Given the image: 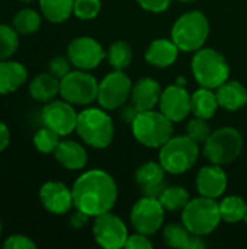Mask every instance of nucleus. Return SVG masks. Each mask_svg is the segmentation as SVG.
<instances>
[{
  "mask_svg": "<svg viewBox=\"0 0 247 249\" xmlns=\"http://www.w3.org/2000/svg\"><path fill=\"white\" fill-rule=\"evenodd\" d=\"M74 207L90 217H98L114 209L118 200L115 179L102 169H92L82 174L73 188Z\"/></svg>",
  "mask_w": 247,
  "mask_h": 249,
  "instance_id": "1",
  "label": "nucleus"
},
{
  "mask_svg": "<svg viewBox=\"0 0 247 249\" xmlns=\"http://www.w3.org/2000/svg\"><path fill=\"white\" fill-rule=\"evenodd\" d=\"M210 35L208 18L201 10L183 13L172 28V41L183 53H194L204 47Z\"/></svg>",
  "mask_w": 247,
  "mask_h": 249,
  "instance_id": "2",
  "label": "nucleus"
},
{
  "mask_svg": "<svg viewBox=\"0 0 247 249\" xmlns=\"http://www.w3.org/2000/svg\"><path fill=\"white\" fill-rule=\"evenodd\" d=\"M76 131L84 144L95 149H106L114 140L115 127L106 111L87 108L79 114Z\"/></svg>",
  "mask_w": 247,
  "mask_h": 249,
  "instance_id": "3",
  "label": "nucleus"
},
{
  "mask_svg": "<svg viewBox=\"0 0 247 249\" xmlns=\"http://www.w3.org/2000/svg\"><path fill=\"white\" fill-rule=\"evenodd\" d=\"M131 128L137 142L150 149H160L173 134V123L163 112L153 109L138 112Z\"/></svg>",
  "mask_w": 247,
  "mask_h": 249,
  "instance_id": "4",
  "label": "nucleus"
},
{
  "mask_svg": "<svg viewBox=\"0 0 247 249\" xmlns=\"http://www.w3.org/2000/svg\"><path fill=\"white\" fill-rule=\"evenodd\" d=\"M198 156V143H195L189 136H172L160 147L159 162L166 172L181 175L194 168Z\"/></svg>",
  "mask_w": 247,
  "mask_h": 249,
  "instance_id": "5",
  "label": "nucleus"
},
{
  "mask_svg": "<svg viewBox=\"0 0 247 249\" xmlns=\"http://www.w3.org/2000/svg\"><path fill=\"white\" fill-rule=\"evenodd\" d=\"M192 74L202 88L217 89L229 80L230 66L223 54L214 48H201L192 58Z\"/></svg>",
  "mask_w": 247,
  "mask_h": 249,
  "instance_id": "6",
  "label": "nucleus"
},
{
  "mask_svg": "<svg viewBox=\"0 0 247 249\" xmlns=\"http://www.w3.org/2000/svg\"><path fill=\"white\" fill-rule=\"evenodd\" d=\"M221 222L220 206L215 198L198 197L189 200L182 210V223L195 235L207 236L213 233Z\"/></svg>",
  "mask_w": 247,
  "mask_h": 249,
  "instance_id": "7",
  "label": "nucleus"
},
{
  "mask_svg": "<svg viewBox=\"0 0 247 249\" xmlns=\"http://www.w3.org/2000/svg\"><path fill=\"white\" fill-rule=\"evenodd\" d=\"M243 150V137L233 127H223L211 133L204 143V156L215 165L234 162Z\"/></svg>",
  "mask_w": 247,
  "mask_h": 249,
  "instance_id": "8",
  "label": "nucleus"
},
{
  "mask_svg": "<svg viewBox=\"0 0 247 249\" xmlns=\"http://www.w3.org/2000/svg\"><path fill=\"white\" fill-rule=\"evenodd\" d=\"M99 82L87 70L70 71L60 82V95L73 105H89L98 99Z\"/></svg>",
  "mask_w": 247,
  "mask_h": 249,
  "instance_id": "9",
  "label": "nucleus"
},
{
  "mask_svg": "<svg viewBox=\"0 0 247 249\" xmlns=\"http://www.w3.org/2000/svg\"><path fill=\"white\" fill-rule=\"evenodd\" d=\"M132 83L122 70H115L106 74L99 83L98 101L103 109L114 111L127 104L131 96Z\"/></svg>",
  "mask_w": 247,
  "mask_h": 249,
  "instance_id": "10",
  "label": "nucleus"
},
{
  "mask_svg": "<svg viewBox=\"0 0 247 249\" xmlns=\"http://www.w3.org/2000/svg\"><path fill=\"white\" fill-rule=\"evenodd\" d=\"M165 223V207L157 197L144 196L131 210V225L143 235H153L162 229Z\"/></svg>",
  "mask_w": 247,
  "mask_h": 249,
  "instance_id": "11",
  "label": "nucleus"
},
{
  "mask_svg": "<svg viewBox=\"0 0 247 249\" xmlns=\"http://www.w3.org/2000/svg\"><path fill=\"white\" fill-rule=\"evenodd\" d=\"M93 236L98 245L105 249L125 248L128 239V229L125 223L111 212L95 217Z\"/></svg>",
  "mask_w": 247,
  "mask_h": 249,
  "instance_id": "12",
  "label": "nucleus"
},
{
  "mask_svg": "<svg viewBox=\"0 0 247 249\" xmlns=\"http://www.w3.org/2000/svg\"><path fill=\"white\" fill-rule=\"evenodd\" d=\"M67 57L71 64L80 70L98 67L106 57L103 47L92 36H77L67 47Z\"/></svg>",
  "mask_w": 247,
  "mask_h": 249,
  "instance_id": "13",
  "label": "nucleus"
},
{
  "mask_svg": "<svg viewBox=\"0 0 247 249\" xmlns=\"http://www.w3.org/2000/svg\"><path fill=\"white\" fill-rule=\"evenodd\" d=\"M79 114L74 111L73 104L67 101L52 99L45 104L42 109L44 125L55 131L58 136H68L76 130Z\"/></svg>",
  "mask_w": 247,
  "mask_h": 249,
  "instance_id": "14",
  "label": "nucleus"
},
{
  "mask_svg": "<svg viewBox=\"0 0 247 249\" xmlns=\"http://www.w3.org/2000/svg\"><path fill=\"white\" fill-rule=\"evenodd\" d=\"M191 98L192 95H189V92L183 86L170 85L162 92L159 101L160 112H163L172 123L185 121L192 112Z\"/></svg>",
  "mask_w": 247,
  "mask_h": 249,
  "instance_id": "15",
  "label": "nucleus"
},
{
  "mask_svg": "<svg viewBox=\"0 0 247 249\" xmlns=\"http://www.w3.org/2000/svg\"><path fill=\"white\" fill-rule=\"evenodd\" d=\"M39 200L44 209L52 214H66L74 207L71 190L58 181H48L39 190Z\"/></svg>",
  "mask_w": 247,
  "mask_h": 249,
  "instance_id": "16",
  "label": "nucleus"
},
{
  "mask_svg": "<svg viewBox=\"0 0 247 249\" xmlns=\"http://www.w3.org/2000/svg\"><path fill=\"white\" fill-rule=\"evenodd\" d=\"M135 184L144 196L159 197L166 188V171L156 162H147L135 171Z\"/></svg>",
  "mask_w": 247,
  "mask_h": 249,
  "instance_id": "17",
  "label": "nucleus"
},
{
  "mask_svg": "<svg viewBox=\"0 0 247 249\" xmlns=\"http://www.w3.org/2000/svg\"><path fill=\"white\" fill-rule=\"evenodd\" d=\"M227 174L221 165H210L199 169L197 175V190L202 197L218 198L227 188Z\"/></svg>",
  "mask_w": 247,
  "mask_h": 249,
  "instance_id": "18",
  "label": "nucleus"
},
{
  "mask_svg": "<svg viewBox=\"0 0 247 249\" xmlns=\"http://www.w3.org/2000/svg\"><path fill=\"white\" fill-rule=\"evenodd\" d=\"M162 88L157 80L151 77H143L140 79L135 85H132L131 90V105L138 111H150L153 109L162 96Z\"/></svg>",
  "mask_w": 247,
  "mask_h": 249,
  "instance_id": "19",
  "label": "nucleus"
},
{
  "mask_svg": "<svg viewBox=\"0 0 247 249\" xmlns=\"http://www.w3.org/2000/svg\"><path fill=\"white\" fill-rule=\"evenodd\" d=\"M54 156L57 162L68 171H80L87 165L86 149L74 140L60 142L54 152Z\"/></svg>",
  "mask_w": 247,
  "mask_h": 249,
  "instance_id": "20",
  "label": "nucleus"
},
{
  "mask_svg": "<svg viewBox=\"0 0 247 249\" xmlns=\"http://www.w3.org/2000/svg\"><path fill=\"white\" fill-rule=\"evenodd\" d=\"M163 239L165 242L172 248L181 249H202L205 248V242L202 236L192 233L186 229V226L182 223H170L163 231Z\"/></svg>",
  "mask_w": 247,
  "mask_h": 249,
  "instance_id": "21",
  "label": "nucleus"
},
{
  "mask_svg": "<svg viewBox=\"0 0 247 249\" xmlns=\"http://www.w3.org/2000/svg\"><path fill=\"white\" fill-rule=\"evenodd\" d=\"M179 51L181 50L172 39L159 38L148 45L146 51V60L148 64L154 67L166 69L176 61Z\"/></svg>",
  "mask_w": 247,
  "mask_h": 249,
  "instance_id": "22",
  "label": "nucleus"
},
{
  "mask_svg": "<svg viewBox=\"0 0 247 249\" xmlns=\"http://www.w3.org/2000/svg\"><path fill=\"white\" fill-rule=\"evenodd\" d=\"M28 80V70L19 61L0 60V95L17 90Z\"/></svg>",
  "mask_w": 247,
  "mask_h": 249,
  "instance_id": "23",
  "label": "nucleus"
},
{
  "mask_svg": "<svg viewBox=\"0 0 247 249\" xmlns=\"http://www.w3.org/2000/svg\"><path fill=\"white\" fill-rule=\"evenodd\" d=\"M217 99L221 108L227 111H239L247 104V89L237 80H227L217 88Z\"/></svg>",
  "mask_w": 247,
  "mask_h": 249,
  "instance_id": "24",
  "label": "nucleus"
},
{
  "mask_svg": "<svg viewBox=\"0 0 247 249\" xmlns=\"http://www.w3.org/2000/svg\"><path fill=\"white\" fill-rule=\"evenodd\" d=\"M60 79L52 73H39L29 83V93L38 102H49L60 93Z\"/></svg>",
  "mask_w": 247,
  "mask_h": 249,
  "instance_id": "25",
  "label": "nucleus"
},
{
  "mask_svg": "<svg viewBox=\"0 0 247 249\" xmlns=\"http://www.w3.org/2000/svg\"><path fill=\"white\" fill-rule=\"evenodd\" d=\"M218 107L220 104H218L217 95L213 92V89H208V88L201 86V89H198L191 98L192 114L199 118H205V120L213 118Z\"/></svg>",
  "mask_w": 247,
  "mask_h": 249,
  "instance_id": "26",
  "label": "nucleus"
},
{
  "mask_svg": "<svg viewBox=\"0 0 247 249\" xmlns=\"http://www.w3.org/2000/svg\"><path fill=\"white\" fill-rule=\"evenodd\" d=\"M39 7L47 20L61 23L71 16L74 0H39Z\"/></svg>",
  "mask_w": 247,
  "mask_h": 249,
  "instance_id": "27",
  "label": "nucleus"
},
{
  "mask_svg": "<svg viewBox=\"0 0 247 249\" xmlns=\"http://www.w3.org/2000/svg\"><path fill=\"white\" fill-rule=\"evenodd\" d=\"M220 206V216L221 220L226 223H237L245 219L246 213V203L242 197L237 196H230L223 198Z\"/></svg>",
  "mask_w": 247,
  "mask_h": 249,
  "instance_id": "28",
  "label": "nucleus"
},
{
  "mask_svg": "<svg viewBox=\"0 0 247 249\" xmlns=\"http://www.w3.org/2000/svg\"><path fill=\"white\" fill-rule=\"evenodd\" d=\"M165 210L178 212L183 210L189 203V193L183 187H166L157 197Z\"/></svg>",
  "mask_w": 247,
  "mask_h": 249,
  "instance_id": "29",
  "label": "nucleus"
},
{
  "mask_svg": "<svg viewBox=\"0 0 247 249\" xmlns=\"http://www.w3.org/2000/svg\"><path fill=\"white\" fill-rule=\"evenodd\" d=\"M13 28L20 35L35 34L41 28V15L33 9H22L13 18Z\"/></svg>",
  "mask_w": 247,
  "mask_h": 249,
  "instance_id": "30",
  "label": "nucleus"
},
{
  "mask_svg": "<svg viewBox=\"0 0 247 249\" xmlns=\"http://www.w3.org/2000/svg\"><path fill=\"white\" fill-rule=\"evenodd\" d=\"M108 61L115 70H125L132 61V48L125 41H115L108 50Z\"/></svg>",
  "mask_w": 247,
  "mask_h": 249,
  "instance_id": "31",
  "label": "nucleus"
},
{
  "mask_svg": "<svg viewBox=\"0 0 247 249\" xmlns=\"http://www.w3.org/2000/svg\"><path fill=\"white\" fill-rule=\"evenodd\" d=\"M19 47V32L4 23H0V60H9Z\"/></svg>",
  "mask_w": 247,
  "mask_h": 249,
  "instance_id": "32",
  "label": "nucleus"
},
{
  "mask_svg": "<svg viewBox=\"0 0 247 249\" xmlns=\"http://www.w3.org/2000/svg\"><path fill=\"white\" fill-rule=\"evenodd\" d=\"M60 137L55 131H52L48 127H42L39 128L35 136H33V144L36 147L38 152L41 153H54L57 146L60 144Z\"/></svg>",
  "mask_w": 247,
  "mask_h": 249,
  "instance_id": "33",
  "label": "nucleus"
},
{
  "mask_svg": "<svg viewBox=\"0 0 247 249\" xmlns=\"http://www.w3.org/2000/svg\"><path fill=\"white\" fill-rule=\"evenodd\" d=\"M211 127L210 124L207 123L205 118H199V117H195L194 120H191L186 125V136H189L195 143H205L207 139L211 136Z\"/></svg>",
  "mask_w": 247,
  "mask_h": 249,
  "instance_id": "34",
  "label": "nucleus"
},
{
  "mask_svg": "<svg viewBox=\"0 0 247 249\" xmlns=\"http://www.w3.org/2000/svg\"><path fill=\"white\" fill-rule=\"evenodd\" d=\"M100 0H74L73 13L82 20H92L100 12Z\"/></svg>",
  "mask_w": 247,
  "mask_h": 249,
  "instance_id": "35",
  "label": "nucleus"
},
{
  "mask_svg": "<svg viewBox=\"0 0 247 249\" xmlns=\"http://www.w3.org/2000/svg\"><path fill=\"white\" fill-rule=\"evenodd\" d=\"M70 64L71 61L68 60V57H63V55H57L54 57L49 64H48V69H49V73H52L55 77H58L60 80L67 76L71 70H70Z\"/></svg>",
  "mask_w": 247,
  "mask_h": 249,
  "instance_id": "36",
  "label": "nucleus"
},
{
  "mask_svg": "<svg viewBox=\"0 0 247 249\" xmlns=\"http://www.w3.org/2000/svg\"><path fill=\"white\" fill-rule=\"evenodd\" d=\"M3 248L6 249H35L36 245L35 242L25 236V235H10L4 244H3Z\"/></svg>",
  "mask_w": 247,
  "mask_h": 249,
  "instance_id": "37",
  "label": "nucleus"
},
{
  "mask_svg": "<svg viewBox=\"0 0 247 249\" xmlns=\"http://www.w3.org/2000/svg\"><path fill=\"white\" fill-rule=\"evenodd\" d=\"M125 248L128 249H150L153 248V242L147 238V235H143L137 232L135 235L128 236Z\"/></svg>",
  "mask_w": 247,
  "mask_h": 249,
  "instance_id": "38",
  "label": "nucleus"
},
{
  "mask_svg": "<svg viewBox=\"0 0 247 249\" xmlns=\"http://www.w3.org/2000/svg\"><path fill=\"white\" fill-rule=\"evenodd\" d=\"M137 3L144 10H148L153 13H160V12H165L170 6L172 0H137Z\"/></svg>",
  "mask_w": 247,
  "mask_h": 249,
  "instance_id": "39",
  "label": "nucleus"
},
{
  "mask_svg": "<svg viewBox=\"0 0 247 249\" xmlns=\"http://www.w3.org/2000/svg\"><path fill=\"white\" fill-rule=\"evenodd\" d=\"M89 219H90V216H87V214H84L83 212H80V210L76 209V212H74V213L71 214V217H70V225H71L73 229H82L83 226L87 225Z\"/></svg>",
  "mask_w": 247,
  "mask_h": 249,
  "instance_id": "40",
  "label": "nucleus"
},
{
  "mask_svg": "<svg viewBox=\"0 0 247 249\" xmlns=\"http://www.w3.org/2000/svg\"><path fill=\"white\" fill-rule=\"evenodd\" d=\"M10 143V131H9V127L0 121V153L4 152L7 149Z\"/></svg>",
  "mask_w": 247,
  "mask_h": 249,
  "instance_id": "41",
  "label": "nucleus"
},
{
  "mask_svg": "<svg viewBox=\"0 0 247 249\" xmlns=\"http://www.w3.org/2000/svg\"><path fill=\"white\" fill-rule=\"evenodd\" d=\"M137 114H138V111H137L132 105H127V107H124V109H122V120H124L125 123L131 124V123L134 121V118L137 117Z\"/></svg>",
  "mask_w": 247,
  "mask_h": 249,
  "instance_id": "42",
  "label": "nucleus"
},
{
  "mask_svg": "<svg viewBox=\"0 0 247 249\" xmlns=\"http://www.w3.org/2000/svg\"><path fill=\"white\" fill-rule=\"evenodd\" d=\"M179 1H182V3H194L197 0H179Z\"/></svg>",
  "mask_w": 247,
  "mask_h": 249,
  "instance_id": "43",
  "label": "nucleus"
},
{
  "mask_svg": "<svg viewBox=\"0 0 247 249\" xmlns=\"http://www.w3.org/2000/svg\"><path fill=\"white\" fill-rule=\"evenodd\" d=\"M243 220L247 223V204H246V213H245V219H243Z\"/></svg>",
  "mask_w": 247,
  "mask_h": 249,
  "instance_id": "44",
  "label": "nucleus"
},
{
  "mask_svg": "<svg viewBox=\"0 0 247 249\" xmlns=\"http://www.w3.org/2000/svg\"><path fill=\"white\" fill-rule=\"evenodd\" d=\"M20 1H25V3H28V1H33V0H20Z\"/></svg>",
  "mask_w": 247,
  "mask_h": 249,
  "instance_id": "45",
  "label": "nucleus"
},
{
  "mask_svg": "<svg viewBox=\"0 0 247 249\" xmlns=\"http://www.w3.org/2000/svg\"><path fill=\"white\" fill-rule=\"evenodd\" d=\"M1 229H3V228H1V222H0V235H1Z\"/></svg>",
  "mask_w": 247,
  "mask_h": 249,
  "instance_id": "46",
  "label": "nucleus"
}]
</instances>
